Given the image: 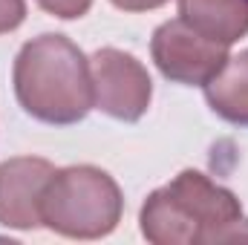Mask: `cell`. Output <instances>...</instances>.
<instances>
[{
  "label": "cell",
  "mask_w": 248,
  "mask_h": 245,
  "mask_svg": "<svg viewBox=\"0 0 248 245\" xmlns=\"http://www.w3.org/2000/svg\"><path fill=\"white\" fill-rule=\"evenodd\" d=\"M141 234L156 245L246 243L248 219L240 199L199 170H182L141 205Z\"/></svg>",
  "instance_id": "cell-1"
},
{
  "label": "cell",
  "mask_w": 248,
  "mask_h": 245,
  "mask_svg": "<svg viewBox=\"0 0 248 245\" xmlns=\"http://www.w3.org/2000/svg\"><path fill=\"white\" fill-rule=\"evenodd\" d=\"M15 95L20 107L46 124H78L93 107V69L63 35H41L15 58Z\"/></svg>",
  "instance_id": "cell-2"
},
{
  "label": "cell",
  "mask_w": 248,
  "mask_h": 245,
  "mask_svg": "<svg viewBox=\"0 0 248 245\" xmlns=\"http://www.w3.org/2000/svg\"><path fill=\"white\" fill-rule=\"evenodd\" d=\"M124 199L116 179L93 165L61 168L41 196V222L72 240H98L122 222Z\"/></svg>",
  "instance_id": "cell-3"
},
{
  "label": "cell",
  "mask_w": 248,
  "mask_h": 245,
  "mask_svg": "<svg viewBox=\"0 0 248 245\" xmlns=\"http://www.w3.org/2000/svg\"><path fill=\"white\" fill-rule=\"evenodd\" d=\"M150 55L165 78L187 87H205L231 58L228 46L202 38L182 17H173L153 32Z\"/></svg>",
  "instance_id": "cell-4"
},
{
  "label": "cell",
  "mask_w": 248,
  "mask_h": 245,
  "mask_svg": "<svg viewBox=\"0 0 248 245\" xmlns=\"http://www.w3.org/2000/svg\"><path fill=\"white\" fill-rule=\"evenodd\" d=\"M95 107L119 122H139L153 98V84L141 61L122 49H98L90 61Z\"/></svg>",
  "instance_id": "cell-5"
},
{
  "label": "cell",
  "mask_w": 248,
  "mask_h": 245,
  "mask_svg": "<svg viewBox=\"0 0 248 245\" xmlns=\"http://www.w3.org/2000/svg\"><path fill=\"white\" fill-rule=\"evenodd\" d=\"M55 168L46 159L17 156L0 165V225L32 231L41 222V196Z\"/></svg>",
  "instance_id": "cell-6"
},
{
  "label": "cell",
  "mask_w": 248,
  "mask_h": 245,
  "mask_svg": "<svg viewBox=\"0 0 248 245\" xmlns=\"http://www.w3.org/2000/svg\"><path fill=\"white\" fill-rule=\"evenodd\" d=\"M179 17L193 32L222 46L248 35V0H179Z\"/></svg>",
  "instance_id": "cell-7"
},
{
  "label": "cell",
  "mask_w": 248,
  "mask_h": 245,
  "mask_svg": "<svg viewBox=\"0 0 248 245\" xmlns=\"http://www.w3.org/2000/svg\"><path fill=\"white\" fill-rule=\"evenodd\" d=\"M205 101L219 119L248 127V49L228 58L219 75L205 84Z\"/></svg>",
  "instance_id": "cell-8"
},
{
  "label": "cell",
  "mask_w": 248,
  "mask_h": 245,
  "mask_svg": "<svg viewBox=\"0 0 248 245\" xmlns=\"http://www.w3.org/2000/svg\"><path fill=\"white\" fill-rule=\"evenodd\" d=\"M38 6L55 17L72 20V17H84L93 6V0H38Z\"/></svg>",
  "instance_id": "cell-9"
},
{
  "label": "cell",
  "mask_w": 248,
  "mask_h": 245,
  "mask_svg": "<svg viewBox=\"0 0 248 245\" xmlns=\"http://www.w3.org/2000/svg\"><path fill=\"white\" fill-rule=\"evenodd\" d=\"M26 17V3L23 0H0V35L17 29Z\"/></svg>",
  "instance_id": "cell-10"
},
{
  "label": "cell",
  "mask_w": 248,
  "mask_h": 245,
  "mask_svg": "<svg viewBox=\"0 0 248 245\" xmlns=\"http://www.w3.org/2000/svg\"><path fill=\"white\" fill-rule=\"evenodd\" d=\"M110 3L122 12H150V9L165 6L168 0H110Z\"/></svg>",
  "instance_id": "cell-11"
}]
</instances>
